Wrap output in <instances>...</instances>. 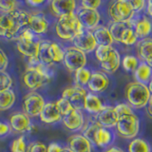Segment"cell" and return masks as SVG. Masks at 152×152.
<instances>
[{"label":"cell","instance_id":"6da1fadb","mask_svg":"<svg viewBox=\"0 0 152 152\" xmlns=\"http://www.w3.org/2000/svg\"><path fill=\"white\" fill-rule=\"evenodd\" d=\"M30 13L23 10L16 9L11 12L0 13V37L14 39L28 26Z\"/></svg>","mask_w":152,"mask_h":152},{"label":"cell","instance_id":"7a4b0ae2","mask_svg":"<svg viewBox=\"0 0 152 152\" xmlns=\"http://www.w3.org/2000/svg\"><path fill=\"white\" fill-rule=\"evenodd\" d=\"M83 30L75 12L58 17L55 24L56 34L66 41H72Z\"/></svg>","mask_w":152,"mask_h":152},{"label":"cell","instance_id":"3957f363","mask_svg":"<svg viewBox=\"0 0 152 152\" xmlns=\"http://www.w3.org/2000/svg\"><path fill=\"white\" fill-rule=\"evenodd\" d=\"M125 93L128 104L136 109H141L146 107L147 102L151 96L147 86L136 81L126 86Z\"/></svg>","mask_w":152,"mask_h":152},{"label":"cell","instance_id":"277c9868","mask_svg":"<svg viewBox=\"0 0 152 152\" xmlns=\"http://www.w3.org/2000/svg\"><path fill=\"white\" fill-rule=\"evenodd\" d=\"M64 58V50L54 42L48 40L39 41L38 59L42 64L50 66L53 63H60Z\"/></svg>","mask_w":152,"mask_h":152},{"label":"cell","instance_id":"5b68a950","mask_svg":"<svg viewBox=\"0 0 152 152\" xmlns=\"http://www.w3.org/2000/svg\"><path fill=\"white\" fill-rule=\"evenodd\" d=\"M119 135L125 139H134L140 130V120L135 113L118 117L116 125Z\"/></svg>","mask_w":152,"mask_h":152},{"label":"cell","instance_id":"8992f818","mask_svg":"<svg viewBox=\"0 0 152 152\" xmlns=\"http://www.w3.org/2000/svg\"><path fill=\"white\" fill-rule=\"evenodd\" d=\"M135 14L129 0H117L112 2L108 8V15L112 22L128 23Z\"/></svg>","mask_w":152,"mask_h":152},{"label":"cell","instance_id":"52a82bcc","mask_svg":"<svg viewBox=\"0 0 152 152\" xmlns=\"http://www.w3.org/2000/svg\"><path fill=\"white\" fill-rule=\"evenodd\" d=\"M65 66L70 71H75L83 69L87 65V55L82 50L75 47H69L64 50L63 61Z\"/></svg>","mask_w":152,"mask_h":152},{"label":"cell","instance_id":"ba28073f","mask_svg":"<svg viewBox=\"0 0 152 152\" xmlns=\"http://www.w3.org/2000/svg\"><path fill=\"white\" fill-rule=\"evenodd\" d=\"M45 99L42 95L36 91H31L28 93L23 101V109L24 113L28 117L39 116L43 107L45 106Z\"/></svg>","mask_w":152,"mask_h":152},{"label":"cell","instance_id":"9c48e42d","mask_svg":"<svg viewBox=\"0 0 152 152\" xmlns=\"http://www.w3.org/2000/svg\"><path fill=\"white\" fill-rule=\"evenodd\" d=\"M75 14L84 30L93 31L99 26L101 21V15L99 12L95 10H88L80 7L76 10Z\"/></svg>","mask_w":152,"mask_h":152},{"label":"cell","instance_id":"30bf717a","mask_svg":"<svg viewBox=\"0 0 152 152\" xmlns=\"http://www.w3.org/2000/svg\"><path fill=\"white\" fill-rule=\"evenodd\" d=\"M88 91L85 88L74 86L65 88L62 92V98L68 100L73 108L81 110L84 108V103Z\"/></svg>","mask_w":152,"mask_h":152},{"label":"cell","instance_id":"8fae6325","mask_svg":"<svg viewBox=\"0 0 152 152\" xmlns=\"http://www.w3.org/2000/svg\"><path fill=\"white\" fill-rule=\"evenodd\" d=\"M22 80L26 88L32 91L40 88L49 81L34 66H28L22 75Z\"/></svg>","mask_w":152,"mask_h":152},{"label":"cell","instance_id":"7c38bea8","mask_svg":"<svg viewBox=\"0 0 152 152\" xmlns=\"http://www.w3.org/2000/svg\"><path fill=\"white\" fill-rule=\"evenodd\" d=\"M73 47L82 50L85 53H90L95 50L97 44L95 42L93 33L91 31L83 30L79 34L72 40Z\"/></svg>","mask_w":152,"mask_h":152},{"label":"cell","instance_id":"4fadbf2b","mask_svg":"<svg viewBox=\"0 0 152 152\" xmlns=\"http://www.w3.org/2000/svg\"><path fill=\"white\" fill-rule=\"evenodd\" d=\"M95 120L102 127L112 128L116 126L118 122V115L114 107L104 106L103 109L95 115Z\"/></svg>","mask_w":152,"mask_h":152},{"label":"cell","instance_id":"5bb4252c","mask_svg":"<svg viewBox=\"0 0 152 152\" xmlns=\"http://www.w3.org/2000/svg\"><path fill=\"white\" fill-rule=\"evenodd\" d=\"M63 125L70 131H77L82 129L85 125V118L81 110L73 108L68 114L62 116Z\"/></svg>","mask_w":152,"mask_h":152},{"label":"cell","instance_id":"9a60e30c","mask_svg":"<svg viewBox=\"0 0 152 152\" xmlns=\"http://www.w3.org/2000/svg\"><path fill=\"white\" fill-rule=\"evenodd\" d=\"M132 28L137 34L138 39H144V38L149 37L152 32V21L151 19L145 15H142L133 19L130 21Z\"/></svg>","mask_w":152,"mask_h":152},{"label":"cell","instance_id":"2e32d148","mask_svg":"<svg viewBox=\"0 0 152 152\" xmlns=\"http://www.w3.org/2000/svg\"><path fill=\"white\" fill-rule=\"evenodd\" d=\"M28 28L34 34H44L49 30V21L42 12L30 13V19L28 23Z\"/></svg>","mask_w":152,"mask_h":152},{"label":"cell","instance_id":"e0dca14e","mask_svg":"<svg viewBox=\"0 0 152 152\" xmlns=\"http://www.w3.org/2000/svg\"><path fill=\"white\" fill-rule=\"evenodd\" d=\"M136 51L138 59L145 63L152 69V37L141 39L136 44Z\"/></svg>","mask_w":152,"mask_h":152},{"label":"cell","instance_id":"ac0fdd59","mask_svg":"<svg viewBox=\"0 0 152 152\" xmlns=\"http://www.w3.org/2000/svg\"><path fill=\"white\" fill-rule=\"evenodd\" d=\"M109 85V78L102 71L91 72V76L88 83V88L91 93H100L104 91Z\"/></svg>","mask_w":152,"mask_h":152},{"label":"cell","instance_id":"d6986e66","mask_svg":"<svg viewBox=\"0 0 152 152\" xmlns=\"http://www.w3.org/2000/svg\"><path fill=\"white\" fill-rule=\"evenodd\" d=\"M40 41V40H39ZM39 41L38 40H27L21 37L16 38V48L21 54L28 58L38 57L39 50Z\"/></svg>","mask_w":152,"mask_h":152},{"label":"cell","instance_id":"ffe728a7","mask_svg":"<svg viewBox=\"0 0 152 152\" xmlns=\"http://www.w3.org/2000/svg\"><path fill=\"white\" fill-rule=\"evenodd\" d=\"M10 126L14 131L19 133L30 131L32 126L30 117L23 112H16L12 114L10 118Z\"/></svg>","mask_w":152,"mask_h":152},{"label":"cell","instance_id":"44dd1931","mask_svg":"<svg viewBox=\"0 0 152 152\" xmlns=\"http://www.w3.org/2000/svg\"><path fill=\"white\" fill-rule=\"evenodd\" d=\"M50 9L52 13L57 17L74 13L77 10L74 0H53L50 2Z\"/></svg>","mask_w":152,"mask_h":152},{"label":"cell","instance_id":"7402d4cb","mask_svg":"<svg viewBox=\"0 0 152 152\" xmlns=\"http://www.w3.org/2000/svg\"><path fill=\"white\" fill-rule=\"evenodd\" d=\"M69 148L72 152H92V144L82 134H74L69 139Z\"/></svg>","mask_w":152,"mask_h":152},{"label":"cell","instance_id":"603a6c76","mask_svg":"<svg viewBox=\"0 0 152 152\" xmlns=\"http://www.w3.org/2000/svg\"><path fill=\"white\" fill-rule=\"evenodd\" d=\"M39 117L46 124H53L62 120V115L55 103H46Z\"/></svg>","mask_w":152,"mask_h":152},{"label":"cell","instance_id":"cb8c5ba5","mask_svg":"<svg viewBox=\"0 0 152 152\" xmlns=\"http://www.w3.org/2000/svg\"><path fill=\"white\" fill-rule=\"evenodd\" d=\"M113 138V134L110 130L107 129V128L99 126L94 133L91 144L104 148V147H107L111 144Z\"/></svg>","mask_w":152,"mask_h":152},{"label":"cell","instance_id":"d4e9b609","mask_svg":"<svg viewBox=\"0 0 152 152\" xmlns=\"http://www.w3.org/2000/svg\"><path fill=\"white\" fill-rule=\"evenodd\" d=\"M92 33L97 46H112L114 41L107 27L98 26L94 28Z\"/></svg>","mask_w":152,"mask_h":152},{"label":"cell","instance_id":"484cf974","mask_svg":"<svg viewBox=\"0 0 152 152\" xmlns=\"http://www.w3.org/2000/svg\"><path fill=\"white\" fill-rule=\"evenodd\" d=\"M104 107V104L96 94L91 93V92H88L87 96L85 99V103H84V109L89 114H93V115H96L100 111L102 110Z\"/></svg>","mask_w":152,"mask_h":152},{"label":"cell","instance_id":"4316f807","mask_svg":"<svg viewBox=\"0 0 152 152\" xmlns=\"http://www.w3.org/2000/svg\"><path fill=\"white\" fill-rule=\"evenodd\" d=\"M100 66L104 72L114 73L121 66V55L119 51L116 49H114L110 56L103 63H100Z\"/></svg>","mask_w":152,"mask_h":152},{"label":"cell","instance_id":"83f0119b","mask_svg":"<svg viewBox=\"0 0 152 152\" xmlns=\"http://www.w3.org/2000/svg\"><path fill=\"white\" fill-rule=\"evenodd\" d=\"M133 72H134V79L136 82L146 86L152 78V69L147 64L142 63V62H141Z\"/></svg>","mask_w":152,"mask_h":152},{"label":"cell","instance_id":"f1b7e54d","mask_svg":"<svg viewBox=\"0 0 152 152\" xmlns=\"http://www.w3.org/2000/svg\"><path fill=\"white\" fill-rule=\"evenodd\" d=\"M15 93L12 89L5 90L0 92V110H8L15 103Z\"/></svg>","mask_w":152,"mask_h":152},{"label":"cell","instance_id":"f546056e","mask_svg":"<svg viewBox=\"0 0 152 152\" xmlns=\"http://www.w3.org/2000/svg\"><path fill=\"white\" fill-rule=\"evenodd\" d=\"M148 142L142 138H134L128 145V152H151Z\"/></svg>","mask_w":152,"mask_h":152},{"label":"cell","instance_id":"4dcf8cb0","mask_svg":"<svg viewBox=\"0 0 152 152\" xmlns=\"http://www.w3.org/2000/svg\"><path fill=\"white\" fill-rule=\"evenodd\" d=\"M138 42V37L134 31V28H132V25L127 27L125 31H123L121 35L120 43L126 45V46H134Z\"/></svg>","mask_w":152,"mask_h":152},{"label":"cell","instance_id":"1f68e13d","mask_svg":"<svg viewBox=\"0 0 152 152\" xmlns=\"http://www.w3.org/2000/svg\"><path fill=\"white\" fill-rule=\"evenodd\" d=\"M131 25L130 22L128 23H122V22H112L110 27L108 28L110 34L113 38V41H116L120 43L121 35L123 31L126 30L127 27H129Z\"/></svg>","mask_w":152,"mask_h":152},{"label":"cell","instance_id":"d6a6232c","mask_svg":"<svg viewBox=\"0 0 152 152\" xmlns=\"http://www.w3.org/2000/svg\"><path fill=\"white\" fill-rule=\"evenodd\" d=\"M91 76V71L87 68L80 69L74 72V81L76 86L84 88L85 86H88V83Z\"/></svg>","mask_w":152,"mask_h":152},{"label":"cell","instance_id":"836d02e7","mask_svg":"<svg viewBox=\"0 0 152 152\" xmlns=\"http://www.w3.org/2000/svg\"><path fill=\"white\" fill-rule=\"evenodd\" d=\"M114 49L115 48L112 46H97V48L94 50L95 57L100 63H103L110 56Z\"/></svg>","mask_w":152,"mask_h":152},{"label":"cell","instance_id":"e575fe53","mask_svg":"<svg viewBox=\"0 0 152 152\" xmlns=\"http://www.w3.org/2000/svg\"><path fill=\"white\" fill-rule=\"evenodd\" d=\"M123 68L125 69L126 71H134L137 66L140 64V60L138 59L137 56L127 54L126 56H124L123 60L121 61Z\"/></svg>","mask_w":152,"mask_h":152},{"label":"cell","instance_id":"d590c367","mask_svg":"<svg viewBox=\"0 0 152 152\" xmlns=\"http://www.w3.org/2000/svg\"><path fill=\"white\" fill-rule=\"evenodd\" d=\"M12 79L6 70H0V92L12 89Z\"/></svg>","mask_w":152,"mask_h":152},{"label":"cell","instance_id":"8d00e7d4","mask_svg":"<svg viewBox=\"0 0 152 152\" xmlns=\"http://www.w3.org/2000/svg\"><path fill=\"white\" fill-rule=\"evenodd\" d=\"M27 142L25 137H19L17 139L13 140L11 145V151L12 152H27Z\"/></svg>","mask_w":152,"mask_h":152},{"label":"cell","instance_id":"74e56055","mask_svg":"<svg viewBox=\"0 0 152 152\" xmlns=\"http://www.w3.org/2000/svg\"><path fill=\"white\" fill-rule=\"evenodd\" d=\"M55 104H56L57 107H58V109H59V111H60L62 116H64V115H66V114H68L69 111H71L73 109L72 106H71L70 103L68 101V100H66V99L62 98V97L60 99L57 100V101L55 102Z\"/></svg>","mask_w":152,"mask_h":152},{"label":"cell","instance_id":"f35d334b","mask_svg":"<svg viewBox=\"0 0 152 152\" xmlns=\"http://www.w3.org/2000/svg\"><path fill=\"white\" fill-rule=\"evenodd\" d=\"M17 4L14 0H0V12L1 13L11 12L17 9Z\"/></svg>","mask_w":152,"mask_h":152},{"label":"cell","instance_id":"ab89813d","mask_svg":"<svg viewBox=\"0 0 152 152\" xmlns=\"http://www.w3.org/2000/svg\"><path fill=\"white\" fill-rule=\"evenodd\" d=\"M114 108H115V111L117 113L118 117H120L122 115H126V114L134 113L132 107L128 104H126V103H120V104H116L115 107H114Z\"/></svg>","mask_w":152,"mask_h":152},{"label":"cell","instance_id":"60d3db41","mask_svg":"<svg viewBox=\"0 0 152 152\" xmlns=\"http://www.w3.org/2000/svg\"><path fill=\"white\" fill-rule=\"evenodd\" d=\"M27 152H47V145L39 141L31 142L27 147Z\"/></svg>","mask_w":152,"mask_h":152},{"label":"cell","instance_id":"b9f144b4","mask_svg":"<svg viewBox=\"0 0 152 152\" xmlns=\"http://www.w3.org/2000/svg\"><path fill=\"white\" fill-rule=\"evenodd\" d=\"M101 4L102 2L100 0H83V1H81V8L97 11V9L101 6Z\"/></svg>","mask_w":152,"mask_h":152},{"label":"cell","instance_id":"7bdbcfd3","mask_svg":"<svg viewBox=\"0 0 152 152\" xmlns=\"http://www.w3.org/2000/svg\"><path fill=\"white\" fill-rule=\"evenodd\" d=\"M130 4L132 6L133 11H134L135 13H139L141 12L142 10L145 9V5L146 2L144 1V0H131Z\"/></svg>","mask_w":152,"mask_h":152},{"label":"cell","instance_id":"ee69618b","mask_svg":"<svg viewBox=\"0 0 152 152\" xmlns=\"http://www.w3.org/2000/svg\"><path fill=\"white\" fill-rule=\"evenodd\" d=\"M9 65V59L5 52L0 50V70H5Z\"/></svg>","mask_w":152,"mask_h":152},{"label":"cell","instance_id":"f6af8a7d","mask_svg":"<svg viewBox=\"0 0 152 152\" xmlns=\"http://www.w3.org/2000/svg\"><path fill=\"white\" fill-rule=\"evenodd\" d=\"M10 130H11V126H10L8 124L0 122V137L7 135L10 132Z\"/></svg>","mask_w":152,"mask_h":152},{"label":"cell","instance_id":"bcb514c9","mask_svg":"<svg viewBox=\"0 0 152 152\" xmlns=\"http://www.w3.org/2000/svg\"><path fill=\"white\" fill-rule=\"evenodd\" d=\"M62 146L57 142H51L49 146H47V152H60Z\"/></svg>","mask_w":152,"mask_h":152},{"label":"cell","instance_id":"7dc6e473","mask_svg":"<svg viewBox=\"0 0 152 152\" xmlns=\"http://www.w3.org/2000/svg\"><path fill=\"white\" fill-rule=\"evenodd\" d=\"M146 111H147V114H148V116L152 119V95L150 96L148 102H147V104H146Z\"/></svg>","mask_w":152,"mask_h":152},{"label":"cell","instance_id":"c3c4849f","mask_svg":"<svg viewBox=\"0 0 152 152\" xmlns=\"http://www.w3.org/2000/svg\"><path fill=\"white\" fill-rule=\"evenodd\" d=\"M145 9H146L147 14H148L150 17H152V0H149V1L146 2Z\"/></svg>","mask_w":152,"mask_h":152},{"label":"cell","instance_id":"681fc988","mask_svg":"<svg viewBox=\"0 0 152 152\" xmlns=\"http://www.w3.org/2000/svg\"><path fill=\"white\" fill-rule=\"evenodd\" d=\"M104 152H125L123 149H121L120 147H117V146H111L109 147L108 149H107Z\"/></svg>","mask_w":152,"mask_h":152},{"label":"cell","instance_id":"f907efd6","mask_svg":"<svg viewBox=\"0 0 152 152\" xmlns=\"http://www.w3.org/2000/svg\"><path fill=\"white\" fill-rule=\"evenodd\" d=\"M44 3V1L42 0H35V1H27V4L28 5H31V6H39V5H42Z\"/></svg>","mask_w":152,"mask_h":152},{"label":"cell","instance_id":"816d5d0a","mask_svg":"<svg viewBox=\"0 0 152 152\" xmlns=\"http://www.w3.org/2000/svg\"><path fill=\"white\" fill-rule=\"evenodd\" d=\"M147 88H148V90H149L150 94L152 95V78H151V80L149 81V83L147 84Z\"/></svg>","mask_w":152,"mask_h":152},{"label":"cell","instance_id":"f5cc1de1","mask_svg":"<svg viewBox=\"0 0 152 152\" xmlns=\"http://www.w3.org/2000/svg\"><path fill=\"white\" fill-rule=\"evenodd\" d=\"M60 152H72L69 147H62V149L60 150Z\"/></svg>","mask_w":152,"mask_h":152}]
</instances>
